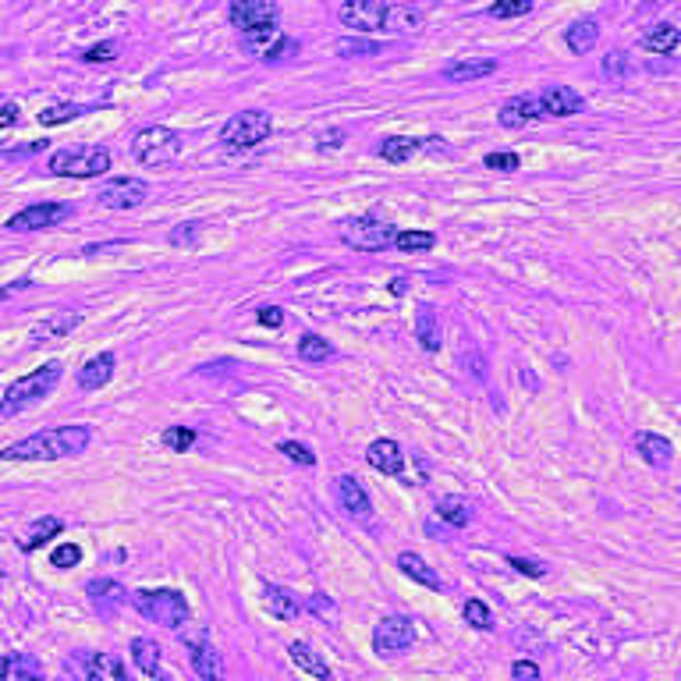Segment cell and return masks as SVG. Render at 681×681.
Returning <instances> with one entry per match:
<instances>
[{"mask_svg": "<svg viewBox=\"0 0 681 681\" xmlns=\"http://www.w3.org/2000/svg\"><path fill=\"white\" fill-rule=\"evenodd\" d=\"M89 444H93L89 426H57V430H43L36 437H25V440L4 447L0 458L4 462H57V458L86 455Z\"/></svg>", "mask_w": 681, "mask_h": 681, "instance_id": "6da1fadb", "label": "cell"}, {"mask_svg": "<svg viewBox=\"0 0 681 681\" xmlns=\"http://www.w3.org/2000/svg\"><path fill=\"white\" fill-rule=\"evenodd\" d=\"M61 377H64V366L54 359V362H43L39 370H32L29 377L11 380L7 390H4V397H0V419H11V415H18V412H25L29 404L50 397L54 387L61 384Z\"/></svg>", "mask_w": 681, "mask_h": 681, "instance_id": "7a4b0ae2", "label": "cell"}, {"mask_svg": "<svg viewBox=\"0 0 681 681\" xmlns=\"http://www.w3.org/2000/svg\"><path fill=\"white\" fill-rule=\"evenodd\" d=\"M227 18L242 32L245 47L270 43L277 36V29H281V7L274 0H234L227 7Z\"/></svg>", "mask_w": 681, "mask_h": 681, "instance_id": "3957f363", "label": "cell"}, {"mask_svg": "<svg viewBox=\"0 0 681 681\" xmlns=\"http://www.w3.org/2000/svg\"><path fill=\"white\" fill-rule=\"evenodd\" d=\"M132 607H135L146 621L164 625V628H182V625H189V617H192V607H189V600H185L178 589H139V592L132 596Z\"/></svg>", "mask_w": 681, "mask_h": 681, "instance_id": "277c9868", "label": "cell"}, {"mask_svg": "<svg viewBox=\"0 0 681 681\" xmlns=\"http://www.w3.org/2000/svg\"><path fill=\"white\" fill-rule=\"evenodd\" d=\"M270 128H274V117H270L267 110H242V114H234V117L220 128V142H224V149H231V153L256 149L260 142L270 139Z\"/></svg>", "mask_w": 681, "mask_h": 681, "instance_id": "5b68a950", "label": "cell"}, {"mask_svg": "<svg viewBox=\"0 0 681 681\" xmlns=\"http://www.w3.org/2000/svg\"><path fill=\"white\" fill-rule=\"evenodd\" d=\"M394 234H397V227L387 224L384 217H377V213H359V217H348V220L341 224L345 245H352V249H359V252L390 249V245H394Z\"/></svg>", "mask_w": 681, "mask_h": 681, "instance_id": "8992f818", "label": "cell"}, {"mask_svg": "<svg viewBox=\"0 0 681 681\" xmlns=\"http://www.w3.org/2000/svg\"><path fill=\"white\" fill-rule=\"evenodd\" d=\"M178 153H182V139H178V132H171V128H164V124H149V128H142V132L132 139V157H135L142 167L171 164Z\"/></svg>", "mask_w": 681, "mask_h": 681, "instance_id": "52a82bcc", "label": "cell"}, {"mask_svg": "<svg viewBox=\"0 0 681 681\" xmlns=\"http://www.w3.org/2000/svg\"><path fill=\"white\" fill-rule=\"evenodd\" d=\"M110 171V149L93 146V149H57L50 157V175L57 178H99Z\"/></svg>", "mask_w": 681, "mask_h": 681, "instance_id": "ba28073f", "label": "cell"}, {"mask_svg": "<svg viewBox=\"0 0 681 681\" xmlns=\"http://www.w3.org/2000/svg\"><path fill=\"white\" fill-rule=\"evenodd\" d=\"M415 646V625L404 614H387L373 628V653L380 660H397Z\"/></svg>", "mask_w": 681, "mask_h": 681, "instance_id": "9c48e42d", "label": "cell"}, {"mask_svg": "<svg viewBox=\"0 0 681 681\" xmlns=\"http://www.w3.org/2000/svg\"><path fill=\"white\" fill-rule=\"evenodd\" d=\"M384 14H387V4L384 0H352V4H341L337 7V18L341 25L370 36V32H380L384 29Z\"/></svg>", "mask_w": 681, "mask_h": 681, "instance_id": "30bf717a", "label": "cell"}, {"mask_svg": "<svg viewBox=\"0 0 681 681\" xmlns=\"http://www.w3.org/2000/svg\"><path fill=\"white\" fill-rule=\"evenodd\" d=\"M72 209L64 202H36V206H25L18 209L4 227L7 231H47V227H57Z\"/></svg>", "mask_w": 681, "mask_h": 681, "instance_id": "8fae6325", "label": "cell"}, {"mask_svg": "<svg viewBox=\"0 0 681 681\" xmlns=\"http://www.w3.org/2000/svg\"><path fill=\"white\" fill-rule=\"evenodd\" d=\"M146 195H149L146 182H139V178H114V182H106L97 192V202L103 209H135V206L146 202Z\"/></svg>", "mask_w": 681, "mask_h": 681, "instance_id": "7c38bea8", "label": "cell"}, {"mask_svg": "<svg viewBox=\"0 0 681 681\" xmlns=\"http://www.w3.org/2000/svg\"><path fill=\"white\" fill-rule=\"evenodd\" d=\"M189 664L202 681H227V660L206 635L189 639Z\"/></svg>", "mask_w": 681, "mask_h": 681, "instance_id": "4fadbf2b", "label": "cell"}, {"mask_svg": "<svg viewBox=\"0 0 681 681\" xmlns=\"http://www.w3.org/2000/svg\"><path fill=\"white\" fill-rule=\"evenodd\" d=\"M536 106L543 117H572L583 110V97L572 86H547L536 99Z\"/></svg>", "mask_w": 681, "mask_h": 681, "instance_id": "5bb4252c", "label": "cell"}, {"mask_svg": "<svg viewBox=\"0 0 681 681\" xmlns=\"http://www.w3.org/2000/svg\"><path fill=\"white\" fill-rule=\"evenodd\" d=\"M337 497H341V507H345L355 522H370V518H373L370 489L362 487L355 476H341V480H337Z\"/></svg>", "mask_w": 681, "mask_h": 681, "instance_id": "9a60e30c", "label": "cell"}, {"mask_svg": "<svg viewBox=\"0 0 681 681\" xmlns=\"http://www.w3.org/2000/svg\"><path fill=\"white\" fill-rule=\"evenodd\" d=\"M366 462H370L377 472H384V476H401V469H404V451L397 447V440L380 437V440H373V444L366 447Z\"/></svg>", "mask_w": 681, "mask_h": 681, "instance_id": "2e32d148", "label": "cell"}, {"mask_svg": "<svg viewBox=\"0 0 681 681\" xmlns=\"http://www.w3.org/2000/svg\"><path fill=\"white\" fill-rule=\"evenodd\" d=\"M635 451L643 455V462L646 465H653V469H671V462H675V447H671V440L668 437H660V433H635Z\"/></svg>", "mask_w": 681, "mask_h": 681, "instance_id": "e0dca14e", "label": "cell"}, {"mask_svg": "<svg viewBox=\"0 0 681 681\" xmlns=\"http://www.w3.org/2000/svg\"><path fill=\"white\" fill-rule=\"evenodd\" d=\"M132 660H135V668L146 675V678L153 681H164V653H160V646L153 643V639H146V635H139V639H132Z\"/></svg>", "mask_w": 681, "mask_h": 681, "instance_id": "ac0fdd59", "label": "cell"}, {"mask_svg": "<svg viewBox=\"0 0 681 681\" xmlns=\"http://www.w3.org/2000/svg\"><path fill=\"white\" fill-rule=\"evenodd\" d=\"M82 323V312H54L47 319H39L32 327V345H47V341H61L64 334H72Z\"/></svg>", "mask_w": 681, "mask_h": 681, "instance_id": "d6986e66", "label": "cell"}, {"mask_svg": "<svg viewBox=\"0 0 681 681\" xmlns=\"http://www.w3.org/2000/svg\"><path fill=\"white\" fill-rule=\"evenodd\" d=\"M114 370H117V359H114V352H99L93 355L82 370H79V387L82 390H99L106 387L110 380H114Z\"/></svg>", "mask_w": 681, "mask_h": 681, "instance_id": "ffe728a7", "label": "cell"}, {"mask_svg": "<svg viewBox=\"0 0 681 681\" xmlns=\"http://www.w3.org/2000/svg\"><path fill=\"white\" fill-rule=\"evenodd\" d=\"M543 114H540V106H536V99L532 97H515L507 99L504 106H500V114H497V121H500V128H525V124H532V121H540Z\"/></svg>", "mask_w": 681, "mask_h": 681, "instance_id": "44dd1931", "label": "cell"}, {"mask_svg": "<svg viewBox=\"0 0 681 681\" xmlns=\"http://www.w3.org/2000/svg\"><path fill=\"white\" fill-rule=\"evenodd\" d=\"M263 607H267L274 617H281V621H294L298 610H302V603L294 600L292 589H285V585H277V583L263 585Z\"/></svg>", "mask_w": 681, "mask_h": 681, "instance_id": "7402d4cb", "label": "cell"}, {"mask_svg": "<svg viewBox=\"0 0 681 681\" xmlns=\"http://www.w3.org/2000/svg\"><path fill=\"white\" fill-rule=\"evenodd\" d=\"M82 678L86 681H128V671L117 657L110 653H89L86 657V668H82Z\"/></svg>", "mask_w": 681, "mask_h": 681, "instance_id": "603a6c76", "label": "cell"}, {"mask_svg": "<svg viewBox=\"0 0 681 681\" xmlns=\"http://www.w3.org/2000/svg\"><path fill=\"white\" fill-rule=\"evenodd\" d=\"M415 341L426 348V352H440L444 345V334H440V316L433 305H422L415 312Z\"/></svg>", "mask_w": 681, "mask_h": 681, "instance_id": "cb8c5ba5", "label": "cell"}, {"mask_svg": "<svg viewBox=\"0 0 681 681\" xmlns=\"http://www.w3.org/2000/svg\"><path fill=\"white\" fill-rule=\"evenodd\" d=\"M497 72V61H483V57H465V61H455V64H447L440 75L447 79V82H476V79H487Z\"/></svg>", "mask_w": 681, "mask_h": 681, "instance_id": "d4e9b609", "label": "cell"}, {"mask_svg": "<svg viewBox=\"0 0 681 681\" xmlns=\"http://www.w3.org/2000/svg\"><path fill=\"white\" fill-rule=\"evenodd\" d=\"M64 532V518H57V515H43V518H36L32 525H29V532H25V540L18 543L21 550H39L43 543H50V540H57Z\"/></svg>", "mask_w": 681, "mask_h": 681, "instance_id": "484cf974", "label": "cell"}, {"mask_svg": "<svg viewBox=\"0 0 681 681\" xmlns=\"http://www.w3.org/2000/svg\"><path fill=\"white\" fill-rule=\"evenodd\" d=\"M422 7H412V4H387V14H384V29L380 32H390V36H397V32H412V29H419L422 25Z\"/></svg>", "mask_w": 681, "mask_h": 681, "instance_id": "4316f807", "label": "cell"}, {"mask_svg": "<svg viewBox=\"0 0 681 681\" xmlns=\"http://www.w3.org/2000/svg\"><path fill=\"white\" fill-rule=\"evenodd\" d=\"M288 657H292L294 668H302L305 675H312L316 681H330V668H327V660H323V657H319L309 643H302V639L292 643V646H288Z\"/></svg>", "mask_w": 681, "mask_h": 681, "instance_id": "83f0119b", "label": "cell"}, {"mask_svg": "<svg viewBox=\"0 0 681 681\" xmlns=\"http://www.w3.org/2000/svg\"><path fill=\"white\" fill-rule=\"evenodd\" d=\"M397 568H401V575H408L412 583L426 585V589H433V592H440L444 585L437 579V572L419 558V554H412V550H404V554H397Z\"/></svg>", "mask_w": 681, "mask_h": 681, "instance_id": "f1b7e54d", "label": "cell"}, {"mask_svg": "<svg viewBox=\"0 0 681 681\" xmlns=\"http://www.w3.org/2000/svg\"><path fill=\"white\" fill-rule=\"evenodd\" d=\"M678 43H681V32H678V25H671V21H660V25H653V29L643 36V50L664 54V57H671V54L678 50Z\"/></svg>", "mask_w": 681, "mask_h": 681, "instance_id": "f546056e", "label": "cell"}, {"mask_svg": "<svg viewBox=\"0 0 681 681\" xmlns=\"http://www.w3.org/2000/svg\"><path fill=\"white\" fill-rule=\"evenodd\" d=\"M565 39H568V50H572V54H589V50L596 47V39H600V21H596V18L572 21L568 32H565Z\"/></svg>", "mask_w": 681, "mask_h": 681, "instance_id": "4dcf8cb0", "label": "cell"}, {"mask_svg": "<svg viewBox=\"0 0 681 681\" xmlns=\"http://www.w3.org/2000/svg\"><path fill=\"white\" fill-rule=\"evenodd\" d=\"M89 596H93V603H97L103 614H110V610H117L128 596H124V585L114 583V579H93L89 583Z\"/></svg>", "mask_w": 681, "mask_h": 681, "instance_id": "1f68e13d", "label": "cell"}, {"mask_svg": "<svg viewBox=\"0 0 681 681\" xmlns=\"http://www.w3.org/2000/svg\"><path fill=\"white\" fill-rule=\"evenodd\" d=\"M419 149H422V139H412V135H390V139L380 142V157H384L387 164H404V160H412Z\"/></svg>", "mask_w": 681, "mask_h": 681, "instance_id": "d6a6232c", "label": "cell"}, {"mask_svg": "<svg viewBox=\"0 0 681 681\" xmlns=\"http://www.w3.org/2000/svg\"><path fill=\"white\" fill-rule=\"evenodd\" d=\"M82 114H89V106H82V103H50V106H43L36 114V121L43 128H54V124H68V121L82 117Z\"/></svg>", "mask_w": 681, "mask_h": 681, "instance_id": "836d02e7", "label": "cell"}, {"mask_svg": "<svg viewBox=\"0 0 681 681\" xmlns=\"http://www.w3.org/2000/svg\"><path fill=\"white\" fill-rule=\"evenodd\" d=\"M437 518L447 522V525H455V529H465V525L472 522V511H469V504L458 500V497H440V500H437Z\"/></svg>", "mask_w": 681, "mask_h": 681, "instance_id": "e575fe53", "label": "cell"}, {"mask_svg": "<svg viewBox=\"0 0 681 681\" xmlns=\"http://www.w3.org/2000/svg\"><path fill=\"white\" fill-rule=\"evenodd\" d=\"M298 359L302 362H327V359H334V345L323 341L319 334H302L298 337Z\"/></svg>", "mask_w": 681, "mask_h": 681, "instance_id": "d590c367", "label": "cell"}, {"mask_svg": "<svg viewBox=\"0 0 681 681\" xmlns=\"http://www.w3.org/2000/svg\"><path fill=\"white\" fill-rule=\"evenodd\" d=\"M433 245H437L433 231H397L394 234V249H401V252H430Z\"/></svg>", "mask_w": 681, "mask_h": 681, "instance_id": "8d00e7d4", "label": "cell"}, {"mask_svg": "<svg viewBox=\"0 0 681 681\" xmlns=\"http://www.w3.org/2000/svg\"><path fill=\"white\" fill-rule=\"evenodd\" d=\"M160 440H164V447H171L175 455H185L195 440H199V433H195L192 426H171V430H164Z\"/></svg>", "mask_w": 681, "mask_h": 681, "instance_id": "74e56055", "label": "cell"}, {"mask_svg": "<svg viewBox=\"0 0 681 681\" xmlns=\"http://www.w3.org/2000/svg\"><path fill=\"white\" fill-rule=\"evenodd\" d=\"M462 614H465V625H472V628H483V632L493 628V610H489L483 600H469Z\"/></svg>", "mask_w": 681, "mask_h": 681, "instance_id": "f35d334b", "label": "cell"}, {"mask_svg": "<svg viewBox=\"0 0 681 681\" xmlns=\"http://www.w3.org/2000/svg\"><path fill=\"white\" fill-rule=\"evenodd\" d=\"M79 561H82V547H79V543H61V547L50 554V565L61 568V572L79 568Z\"/></svg>", "mask_w": 681, "mask_h": 681, "instance_id": "ab89813d", "label": "cell"}, {"mask_svg": "<svg viewBox=\"0 0 681 681\" xmlns=\"http://www.w3.org/2000/svg\"><path fill=\"white\" fill-rule=\"evenodd\" d=\"M532 11V0H500V4H489L487 14L489 18H522Z\"/></svg>", "mask_w": 681, "mask_h": 681, "instance_id": "60d3db41", "label": "cell"}, {"mask_svg": "<svg viewBox=\"0 0 681 681\" xmlns=\"http://www.w3.org/2000/svg\"><path fill=\"white\" fill-rule=\"evenodd\" d=\"M277 451H281L288 462H294V465H316L312 447H305L302 440H281V444H277Z\"/></svg>", "mask_w": 681, "mask_h": 681, "instance_id": "b9f144b4", "label": "cell"}, {"mask_svg": "<svg viewBox=\"0 0 681 681\" xmlns=\"http://www.w3.org/2000/svg\"><path fill=\"white\" fill-rule=\"evenodd\" d=\"M114 57H117V43H114V39H103L97 47L82 50V61H86V64H110Z\"/></svg>", "mask_w": 681, "mask_h": 681, "instance_id": "7bdbcfd3", "label": "cell"}, {"mask_svg": "<svg viewBox=\"0 0 681 681\" xmlns=\"http://www.w3.org/2000/svg\"><path fill=\"white\" fill-rule=\"evenodd\" d=\"M11 668H14V681H47L32 657H14Z\"/></svg>", "mask_w": 681, "mask_h": 681, "instance_id": "ee69618b", "label": "cell"}, {"mask_svg": "<svg viewBox=\"0 0 681 681\" xmlns=\"http://www.w3.org/2000/svg\"><path fill=\"white\" fill-rule=\"evenodd\" d=\"M487 171H518L522 167V160H518V153H487Z\"/></svg>", "mask_w": 681, "mask_h": 681, "instance_id": "f6af8a7d", "label": "cell"}, {"mask_svg": "<svg viewBox=\"0 0 681 681\" xmlns=\"http://www.w3.org/2000/svg\"><path fill=\"white\" fill-rule=\"evenodd\" d=\"M377 50H380V43H373V39H341L337 43L341 57H348V54H377Z\"/></svg>", "mask_w": 681, "mask_h": 681, "instance_id": "bcb514c9", "label": "cell"}, {"mask_svg": "<svg viewBox=\"0 0 681 681\" xmlns=\"http://www.w3.org/2000/svg\"><path fill=\"white\" fill-rule=\"evenodd\" d=\"M603 72H607L610 79H625V75H628V61H625V54H621V50H607V57H603Z\"/></svg>", "mask_w": 681, "mask_h": 681, "instance_id": "7dc6e473", "label": "cell"}, {"mask_svg": "<svg viewBox=\"0 0 681 681\" xmlns=\"http://www.w3.org/2000/svg\"><path fill=\"white\" fill-rule=\"evenodd\" d=\"M294 50H298V43H294V39H288V36H285V39H277V43H274V47H270V50L263 54V61H267V64H277V61H288V57H292Z\"/></svg>", "mask_w": 681, "mask_h": 681, "instance_id": "c3c4849f", "label": "cell"}, {"mask_svg": "<svg viewBox=\"0 0 681 681\" xmlns=\"http://www.w3.org/2000/svg\"><path fill=\"white\" fill-rule=\"evenodd\" d=\"M256 319H260L263 327L277 330V327H285V309H281V305H263V309H256Z\"/></svg>", "mask_w": 681, "mask_h": 681, "instance_id": "681fc988", "label": "cell"}, {"mask_svg": "<svg viewBox=\"0 0 681 681\" xmlns=\"http://www.w3.org/2000/svg\"><path fill=\"white\" fill-rule=\"evenodd\" d=\"M511 681H543L540 668L532 660H515L511 664Z\"/></svg>", "mask_w": 681, "mask_h": 681, "instance_id": "f907efd6", "label": "cell"}, {"mask_svg": "<svg viewBox=\"0 0 681 681\" xmlns=\"http://www.w3.org/2000/svg\"><path fill=\"white\" fill-rule=\"evenodd\" d=\"M507 565H511L515 572L529 575V579H543V575H547V568H543L540 561H525V558H507Z\"/></svg>", "mask_w": 681, "mask_h": 681, "instance_id": "816d5d0a", "label": "cell"}, {"mask_svg": "<svg viewBox=\"0 0 681 681\" xmlns=\"http://www.w3.org/2000/svg\"><path fill=\"white\" fill-rule=\"evenodd\" d=\"M345 139H348V135H345L341 128H330V132H323V135H319V149H341V146H345Z\"/></svg>", "mask_w": 681, "mask_h": 681, "instance_id": "f5cc1de1", "label": "cell"}, {"mask_svg": "<svg viewBox=\"0 0 681 681\" xmlns=\"http://www.w3.org/2000/svg\"><path fill=\"white\" fill-rule=\"evenodd\" d=\"M195 238H199V224H182V227L171 234L175 245H189V242H195Z\"/></svg>", "mask_w": 681, "mask_h": 681, "instance_id": "db71d44e", "label": "cell"}, {"mask_svg": "<svg viewBox=\"0 0 681 681\" xmlns=\"http://www.w3.org/2000/svg\"><path fill=\"white\" fill-rule=\"evenodd\" d=\"M11 124H18V103H0V128H11Z\"/></svg>", "mask_w": 681, "mask_h": 681, "instance_id": "11a10c76", "label": "cell"}, {"mask_svg": "<svg viewBox=\"0 0 681 681\" xmlns=\"http://www.w3.org/2000/svg\"><path fill=\"white\" fill-rule=\"evenodd\" d=\"M29 285H32V281H29V277H21V281H11L7 288H0V305H4V302H7V298H11V294H14V292H21V288H29Z\"/></svg>", "mask_w": 681, "mask_h": 681, "instance_id": "9f6ffc18", "label": "cell"}, {"mask_svg": "<svg viewBox=\"0 0 681 681\" xmlns=\"http://www.w3.org/2000/svg\"><path fill=\"white\" fill-rule=\"evenodd\" d=\"M404 292H408V281H404V277H394V281H390V294H404Z\"/></svg>", "mask_w": 681, "mask_h": 681, "instance_id": "6f0895ef", "label": "cell"}, {"mask_svg": "<svg viewBox=\"0 0 681 681\" xmlns=\"http://www.w3.org/2000/svg\"><path fill=\"white\" fill-rule=\"evenodd\" d=\"M7 675H11V657L0 653V681H7Z\"/></svg>", "mask_w": 681, "mask_h": 681, "instance_id": "680465c9", "label": "cell"}]
</instances>
